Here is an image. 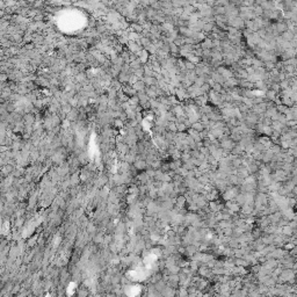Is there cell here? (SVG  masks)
<instances>
[{
    "label": "cell",
    "instance_id": "6",
    "mask_svg": "<svg viewBox=\"0 0 297 297\" xmlns=\"http://www.w3.org/2000/svg\"><path fill=\"white\" fill-rule=\"evenodd\" d=\"M132 87H134L137 92H144L146 90V85L143 80H138L135 85H132Z\"/></svg>",
    "mask_w": 297,
    "mask_h": 297
},
{
    "label": "cell",
    "instance_id": "15",
    "mask_svg": "<svg viewBox=\"0 0 297 297\" xmlns=\"http://www.w3.org/2000/svg\"><path fill=\"white\" fill-rule=\"evenodd\" d=\"M269 90H272V91H274L275 93H281V86H280V82H273L272 85H271V87H269Z\"/></svg>",
    "mask_w": 297,
    "mask_h": 297
},
{
    "label": "cell",
    "instance_id": "8",
    "mask_svg": "<svg viewBox=\"0 0 297 297\" xmlns=\"http://www.w3.org/2000/svg\"><path fill=\"white\" fill-rule=\"evenodd\" d=\"M134 167L136 168V170H139V171H142V170H144L145 167H147V163H146L145 160H137L134 163Z\"/></svg>",
    "mask_w": 297,
    "mask_h": 297
},
{
    "label": "cell",
    "instance_id": "18",
    "mask_svg": "<svg viewBox=\"0 0 297 297\" xmlns=\"http://www.w3.org/2000/svg\"><path fill=\"white\" fill-rule=\"evenodd\" d=\"M88 290H87V288H80L79 290H78V297H88Z\"/></svg>",
    "mask_w": 297,
    "mask_h": 297
},
{
    "label": "cell",
    "instance_id": "2",
    "mask_svg": "<svg viewBox=\"0 0 297 297\" xmlns=\"http://www.w3.org/2000/svg\"><path fill=\"white\" fill-rule=\"evenodd\" d=\"M225 208H227V210L231 212V214H236V212H240V208H242V207L239 206L235 200H232V201L227 202Z\"/></svg>",
    "mask_w": 297,
    "mask_h": 297
},
{
    "label": "cell",
    "instance_id": "27",
    "mask_svg": "<svg viewBox=\"0 0 297 297\" xmlns=\"http://www.w3.org/2000/svg\"><path fill=\"white\" fill-rule=\"evenodd\" d=\"M6 78H7V77H6V74H5V73H2V76H1V79H2V81H5Z\"/></svg>",
    "mask_w": 297,
    "mask_h": 297
},
{
    "label": "cell",
    "instance_id": "14",
    "mask_svg": "<svg viewBox=\"0 0 297 297\" xmlns=\"http://www.w3.org/2000/svg\"><path fill=\"white\" fill-rule=\"evenodd\" d=\"M207 82V80L203 78V77H197V79L195 80V82H194V85L196 86V87H199V88H201L202 86L204 85Z\"/></svg>",
    "mask_w": 297,
    "mask_h": 297
},
{
    "label": "cell",
    "instance_id": "23",
    "mask_svg": "<svg viewBox=\"0 0 297 297\" xmlns=\"http://www.w3.org/2000/svg\"><path fill=\"white\" fill-rule=\"evenodd\" d=\"M78 113H79V111L72 110L70 114H67V120L70 121V120H76V118H78Z\"/></svg>",
    "mask_w": 297,
    "mask_h": 297
},
{
    "label": "cell",
    "instance_id": "5",
    "mask_svg": "<svg viewBox=\"0 0 297 297\" xmlns=\"http://www.w3.org/2000/svg\"><path fill=\"white\" fill-rule=\"evenodd\" d=\"M187 132H188V136L191 137V138H193V139L196 142V143H200V142H202L201 136H200V132H197L196 130H194V129L189 128Z\"/></svg>",
    "mask_w": 297,
    "mask_h": 297
},
{
    "label": "cell",
    "instance_id": "28",
    "mask_svg": "<svg viewBox=\"0 0 297 297\" xmlns=\"http://www.w3.org/2000/svg\"><path fill=\"white\" fill-rule=\"evenodd\" d=\"M295 67H296V70H297V64H296V66H295Z\"/></svg>",
    "mask_w": 297,
    "mask_h": 297
},
{
    "label": "cell",
    "instance_id": "25",
    "mask_svg": "<svg viewBox=\"0 0 297 297\" xmlns=\"http://www.w3.org/2000/svg\"><path fill=\"white\" fill-rule=\"evenodd\" d=\"M76 78H77V81H79V82H84V80L86 79V76L84 74V73H78Z\"/></svg>",
    "mask_w": 297,
    "mask_h": 297
},
{
    "label": "cell",
    "instance_id": "4",
    "mask_svg": "<svg viewBox=\"0 0 297 297\" xmlns=\"http://www.w3.org/2000/svg\"><path fill=\"white\" fill-rule=\"evenodd\" d=\"M269 221H271V224H273V225H276L282 219V212L281 211H276V212H273V214H271L269 215Z\"/></svg>",
    "mask_w": 297,
    "mask_h": 297
},
{
    "label": "cell",
    "instance_id": "19",
    "mask_svg": "<svg viewBox=\"0 0 297 297\" xmlns=\"http://www.w3.org/2000/svg\"><path fill=\"white\" fill-rule=\"evenodd\" d=\"M175 123H176V126H178V132H185L186 130H188V129H187V126L185 123H179V122H175Z\"/></svg>",
    "mask_w": 297,
    "mask_h": 297
},
{
    "label": "cell",
    "instance_id": "13",
    "mask_svg": "<svg viewBox=\"0 0 297 297\" xmlns=\"http://www.w3.org/2000/svg\"><path fill=\"white\" fill-rule=\"evenodd\" d=\"M166 130L176 134V132H178V126H176L175 122H170V123H168V126H167V128H166Z\"/></svg>",
    "mask_w": 297,
    "mask_h": 297
},
{
    "label": "cell",
    "instance_id": "22",
    "mask_svg": "<svg viewBox=\"0 0 297 297\" xmlns=\"http://www.w3.org/2000/svg\"><path fill=\"white\" fill-rule=\"evenodd\" d=\"M170 50H171V54H179L180 52V48L176 46L174 43H171L170 44Z\"/></svg>",
    "mask_w": 297,
    "mask_h": 297
},
{
    "label": "cell",
    "instance_id": "16",
    "mask_svg": "<svg viewBox=\"0 0 297 297\" xmlns=\"http://www.w3.org/2000/svg\"><path fill=\"white\" fill-rule=\"evenodd\" d=\"M23 118H25V121H26V124H28L29 126H31L33 122H34V116L31 115V114H28V115L23 116Z\"/></svg>",
    "mask_w": 297,
    "mask_h": 297
},
{
    "label": "cell",
    "instance_id": "3",
    "mask_svg": "<svg viewBox=\"0 0 297 297\" xmlns=\"http://www.w3.org/2000/svg\"><path fill=\"white\" fill-rule=\"evenodd\" d=\"M267 110V102H261L259 105H254L252 107V111L255 113L257 115H263Z\"/></svg>",
    "mask_w": 297,
    "mask_h": 297
},
{
    "label": "cell",
    "instance_id": "11",
    "mask_svg": "<svg viewBox=\"0 0 297 297\" xmlns=\"http://www.w3.org/2000/svg\"><path fill=\"white\" fill-rule=\"evenodd\" d=\"M277 93H275L274 91H272V90H268V91L266 92V98L268 99V100L271 101V102H273V101H275L277 99Z\"/></svg>",
    "mask_w": 297,
    "mask_h": 297
},
{
    "label": "cell",
    "instance_id": "9",
    "mask_svg": "<svg viewBox=\"0 0 297 297\" xmlns=\"http://www.w3.org/2000/svg\"><path fill=\"white\" fill-rule=\"evenodd\" d=\"M191 129L196 130L197 132H202L203 130H206V126H203V123H202L201 121H197V122H195V123L191 124Z\"/></svg>",
    "mask_w": 297,
    "mask_h": 297
},
{
    "label": "cell",
    "instance_id": "1",
    "mask_svg": "<svg viewBox=\"0 0 297 297\" xmlns=\"http://www.w3.org/2000/svg\"><path fill=\"white\" fill-rule=\"evenodd\" d=\"M277 283L295 286V284H296V271H295V269L283 268L282 273L279 275V281H277Z\"/></svg>",
    "mask_w": 297,
    "mask_h": 297
},
{
    "label": "cell",
    "instance_id": "21",
    "mask_svg": "<svg viewBox=\"0 0 297 297\" xmlns=\"http://www.w3.org/2000/svg\"><path fill=\"white\" fill-rule=\"evenodd\" d=\"M185 65H186V70L187 71H195V69H196V66L195 64H193V63H191V62L186 61V63H185Z\"/></svg>",
    "mask_w": 297,
    "mask_h": 297
},
{
    "label": "cell",
    "instance_id": "12",
    "mask_svg": "<svg viewBox=\"0 0 297 297\" xmlns=\"http://www.w3.org/2000/svg\"><path fill=\"white\" fill-rule=\"evenodd\" d=\"M276 109L282 115H287L288 113H289V109H290V108H288V107L284 106V105H280V106H276Z\"/></svg>",
    "mask_w": 297,
    "mask_h": 297
},
{
    "label": "cell",
    "instance_id": "26",
    "mask_svg": "<svg viewBox=\"0 0 297 297\" xmlns=\"http://www.w3.org/2000/svg\"><path fill=\"white\" fill-rule=\"evenodd\" d=\"M292 165H294L295 168H297V158H295V160H294V163H292Z\"/></svg>",
    "mask_w": 297,
    "mask_h": 297
},
{
    "label": "cell",
    "instance_id": "10",
    "mask_svg": "<svg viewBox=\"0 0 297 297\" xmlns=\"http://www.w3.org/2000/svg\"><path fill=\"white\" fill-rule=\"evenodd\" d=\"M284 124H282L281 122H279V121H273V123H272V128H273V130H275V131H279V132H281L282 134V130L284 129Z\"/></svg>",
    "mask_w": 297,
    "mask_h": 297
},
{
    "label": "cell",
    "instance_id": "24",
    "mask_svg": "<svg viewBox=\"0 0 297 297\" xmlns=\"http://www.w3.org/2000/svg\"><path fill=\"white\" fill-rule=\"evenodd\" d=\"M10 172H13V166L12 165H7V166H5V167H2V173L4 174H10Z\"/></svg>",
    "mask_w": 297,
    "mask_h": 297
},
{
    "label": "cell",
    "instance_id": "7",
    "mask_svg": "<svg viewBox=\"0 0 297 297\" xmlns=\"http://www.w3.org/2000/svg\"><path fill=\"white\" fill-rule=\"evenodd\" d=\"M294 36H295V34H294L292 31L287 30V31H284V33L282 34L281 37L283 38V41H286V42H292V40H294Z\"/></svg>",
    "mask_w": 297,
    "mask_h": 297
},
{
    "label": "cell",
    "instance_id": "20",
    "mask_svg": "<svg viewBox=\"0 0 297 297\" xmlns=\"http://www.w3.org/2000/svg\"><path fill=\"white\" fill-rule=\"evenodd\" d=\"M280 86H281V91H286L290 87V81L289 80H284L280 82Z\"/></svg>",
    "mask_w": 297,
    "mask_h": 297
},
{
    "label": "cell",
    "instance_id": "17",
    "mask_svg": "<svg viewBox=\"0 0 297 297\" xmlns=\"http://www.w3.org/2000/svg\"><path fill=\"white\" fill-rule=\"evenodd\" d=\"M211 91L216 92V93H222V92H223V85L215 82V84L212 85V87H211Z\"/></svg>",
    "mask_w": 297,
    "mask_h": 297
}]
</instances>
